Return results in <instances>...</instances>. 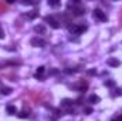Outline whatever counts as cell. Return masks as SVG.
I'll return each instance as SVG.
<instances>
[{"mask_svg": "<svg viewBox=\"0 0 122 121\" xmlns=\"http://www.w3.org/2000/svg\"><path fill=\"white\" fill-rule=\"evenodd\" d=\"M67 9L72 16H82L85 13V9L80 1H70L67 4Z\"/></svg>", "mask_w": 122, "mask_h": 121, "instance_id": "cell-1", "label": "cell"}, {"mask_svg": "<svg viewBox=\"0 0 122 121\" xmlns=\"http://www.w3.org/2000/svg\"><path fill=\"white\" fill-rule=\"evenodd\" d=\"M44 95H46V94H44L43 91H31L30 93V97H31V100H33L34 104H40V103H43Z\"/></svg>", "mask_w": 122, "mask_h": 121, "instance_id": "cell-2", "label": "cell"}, {"mask_svg": "<svg viewBox=\"0 0 122 121\" xmlns=\"http://www.w3.org/2000/svg\"><path fill=\"white\" fill-rule=\"evenodd\" d=\"M44 22H46V23H48L53 29H58V27L61 26L60 22H58V20H56L53 16H46V17H44Z\"/></svg>", "mask_w": 122, "mask_h": 121, "instance_id": "cell-3", "label": "cell"}, {"mask_svg": "<svg viewBox=\"0 0 122 121\" xmlns=\"http://www.w3.org/2000/svg\"><path fill=\"white\" fill-rule=\"evenodd\" d=\"M70 30L74 34H82L84 31H87V26H84V24H75V26H71Z\"/></svg>", "mask_w": 122, "mask_h": 121, "instance_id": "cell-4", "label": "cell"}, {"mask_svg": "<svg viewBox=\"0 0 122 121\" xmlns=\"http://www.w3.org/2000/svg\"><path fill=\"white\" fill-rule=\"evenodd\" d=\"M94 17L98 19V20H101V22H107V14L101 9H95L94 10Z\"/></svg>", "mask_w": 122, "mask_h": 121, "instance_id": "cell-5", "label": "cell"}, {"mask_svg": "<svg viewBox=\"0 0 122 121\" xmlns=\"http://www.w3.org/2000/svg\"><path fill=\"white\" fill-rule=\"evenodd\" d=\"M31 46H34V47H44L46 46V41L43 40V38H38V37H33L30 40Z\"/></svg>", "mask_w": 122, "mask_h": 121, "instance_id": "cell-6", "label": "cell"}, {"mask_svg": "<svg viewBox=\"0 0 122 121\" xmlns=\"http://www.w3.org/2000/svg\"><path fill=\"white\" fill-rule=\"evenodd\" d=\"M75 88L80 91V93H85L87 88H88V83H87L85 80H80V81H78V84L75 86Z\"/></svg>", "mask_w": 122, "mask_h": 121, "instance_id": "cell-7", "label": "cell"}, {"mask_svg": "<svg viewBox=\"0 0 122 121\" xmlns=\"http://www.w3.org/2000/svg\"><path fill=\"white\" fill-rule=\"evenodd\" d=\"M44 70H46V68H44L43 66H41V67H38V68H37V71H36V74H34V77H36L37 80H43V78H44V77H43Z\"/></svg>", "mask_w": 122, "mask_h": 121, "instance_id": "cell-8", "label": "cell"}, {"mask_svg": "<svg viewBox=\"0 0 122 121\" xmlns=\"http://www.w3.org/2000/svg\"><path fill=\"white\" fill-rule=\"evenodd\" d=\"M72 103H74V101H71V100H68V98H64V100L61 101V107H64V108H68V110H70V107L72 105Z\"/></svg>", "mask_w": 122, "mask_h": 121, "instance_id": "cell-9", "label": "cell"}, {"mask_svg": "<svg viewBox=\"0 0 122 121\" xmlns=\"http://www.w3.org/2000/svg\"><path fill=\"white\" fill-rule=\"evenodd\" d=\"M107 63H108L109 66H112V67H118V66L121 64V61L118 60V59H112V57H111V59H108Z\"/></svg>", "mask_w": 122, "mask_h": 121, "instance_id": "cell-10", "label": "cell"}, {"mask_svg": "<svg viewBox=\"0 0 122 121\" xmlns=\"http://www.w3.org/2000/svg\"><path fill=\"white\" fill-rule=\"evenodd\" d=\"M34 31H36V33H40V34H44V33H46V27H44L43 24H38V26L34 27Z\"/></svg>", "mask_w": 122, "mask_h": 121, "instance_id": "cell-11", "label": "cell"}, {"mask_svg": "<svg viewBox=\"0 0 122 121\" xmlns=\"http://www.w3.org/2000/svg\"><path fill=\"white\" fill-rule=\"evenodd\" d=\"M6 110H7V113H9L10 116H14V114H16V111H17V110H16V107H14V105H11V104H10V105H7V108H6Z\"/></svg>", "mask_w": 122, "mask_h": 121, "instance_id": "cell-12", "label": "cell"}, {"mask_svg": "<svg viewBox=\"0 0 122 121\" xmlns=\"http://www.w3.org/2000/svg\"><path fill=\"white\" fill-rule=\"evenodd\" d=\"M88 101H90L91 104H97V103L99 101V97H98V95H95V94H92V95H90Z\"/></svg>", "mask_w": 122, "mask_h": 121, "instance_id": "cell-13", "label": "cell"}, {"mask_svg": "<svg viewBox=\"0 0 122 121\" xmlns=\"http://www.w3.org/2000/svg\"><path fill=\"white\" fill-rule=\"evenodd\" d=\"M11 91H13V90H11L10 87H1V91H0V93H1L3 95H9Z\"/></svg>", "mask_w": 122, "mask_h": 121, "instance_id": "cell-14", "label": "cell"}, {"mask_svg": "<svg viewBox=\"0 0 122 121\" xmlns=\"http://www.w3.org/2000/svg\"><path fill=\"white\" fill-rule=\"evenodd\" d=\"M7 11V6L3 3V1H0V14H3V13H6Z\"/></svg>", "mask_w": 122, "mask_h": 121, "instance_id": "cell-15", "label": "cell"}, {"mask_svg": "<svg viewBox=\"0 0 122 121\" xmlns=\"http://www.w3.org/2000/svg\"><path fill=\"white\" fill-rule=\"evenodd\" d=\"M29 116H30V114H29V111H26V110H23V111L19 114V117H20V118H27Z\"/></svg>", "mask_w": 122, "mask_h": 121, "instance_id": "cell-16", "label": "cell"}, {"mask_svg": "<svg viewBox=\"0 0 122 121\" xmlns=\"http://www.w3.org/2000/svg\"><path fill=\"white\" fill-rule=\"evenodd\" d=\"M37 16H38V11H37V10H34V11H31L27 17H29V19H36Z\"/></svg>", "mask_w": 122, "mask_h": 121, "instance_id": "cell-17", "label": "cell"}, {"mask_svg": "<svg viewBox=\"0 0 122 121\" xmlns=\"http://www.w3.org/2000/svg\"><path fill=\"white\" fill-rule=\"evenodd\" d=\"M104 84H105V86H107V87H112V86H114V84H115V83H114V80H107V81H105V83H104Z\"/></svg>", "mask_w": 122, "mask_h": 121, "instance_id": "cell-18", "label": "cell"}, {"mask_svg": "<svg viewBox=\"0 0 122 121\" xmlns=\"http://www.w3.org/2000/svg\"><path fill=\"white\" fill-rule=\"evenodd\" d=\"M84 113H85V114H91L92 108H91V107H85V108H84Z\"/></svg>", "mask_w": 122, "mask_h": 121, "instance_id": "cell-19", "label": "cell"}, {"mask_svg": "<svg viewBox=\"0 0 122 121\" xmlns=\"http://www.w3.org/2000/svg\"><path fill=\"white\" fill-rule=\"evenodd\" d=\"M48 4H50V6H54V7H56V6H58L60 3H58V1H56V0H53V1H48Z\"/></svg>", "mask_w": 122, "mask_h": 121, "instance_id": "cell-20", "label": "cell"}, {"mask_svg": "<svg viewBox=\"0 0 122 121\" xmlns=\"http://www.w3.org/2000/svg\"><path fill=\"white\" fill-rule=\"evenodd\" d=\"M112 95H121V90H119V88L114 90V93H112Z\"/></svg>", "mask_w": 122, "mask_h": 121, "instance_id": "cell-21", "label": "cell"}, {"mask_svg": "<svg viewBox=\"0 0 122 121\" xmlns=\"http://www.w3.org/2000/svg\"><path fill=\"white\" fill-rule=\"evenodd\" d=\"M4 37V31L1 30V27H0V38H3Z\"/></svg>", "mask_w": 122, "mask_h": 121, "instance_id": "cell-22", "label": "cell"}, {"mask_svg": "<svg viewBox=\"0 0 122 121\" xmlns=\"http://www.w3.org/2000/svg\"><path fill=\"white\" fill-rule=\"evenodd\" d=\"M23 4H34V1H21Z\"/></svg>", "mask_w": 122, "mask_h": 121, "instance_id": "cell-23", "label": "cell"}, {"mask_svg": "<svg viewBox=\"0 0 122 121\" xmlns=\"http://www.w3.org/2000/svg\"><path fill=\"white\" fill-rule=\"evenodd\" d=\"M88 74H90V76H94V74H95V70H90Z\"/></svg>", "mask_w": 122, "mask_h": 121, "instance_id": "cell-24", "label": "cell"}, {"mask_svg": "<svg viewBox=\"0 0 122 121\" xmlns=\"http://www.w3.org/2000/svg\"><path fill=\"white\" fill-rule=\"evenodd\" d=\"M119 19H121V26H122V9H121V11H119Z\"/></svg>", "mask_w": 122, "mask_h": 121, "instance_id": "cell-25", "label": "cell"}, {"mask_svg": "<svg viewBox=\"0 0 122 121\" xmlns=\"http://www.w3.org/2000/svg\"><path fill=\"white\" fill-rule=\"evenodd\" d=\"M115 120H117V121H122V116H118V117H117Z\"/></svg>", "mask_w": 122, "mask_h": 121, "instance_id": "cell-26", "label": "cell"}, {"mask_svg": "<svg viewBox=\"0 0 122 121\" xmlns=\"http://www.w3.org/2000/svg\"><path fill=\"white\" fill-rule=\"evenodd\" d=\"M111 121H117V120H115V118H114V120H111Z\"/></svg>", "mask_w": 122, "mask_h": 121, "instance_id": "cell-27", "label": "cell"}]
</instances>
